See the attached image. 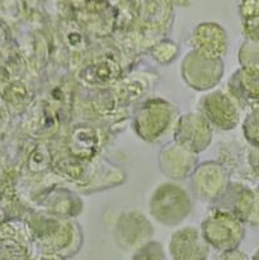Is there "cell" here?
Here are the masks:
<instances>
[{
    "label": "cell",
    "mask_w": 259,
    "mask_h": 260,
    "mask_svg": "<svg viewBox=\"0 0 259 260\" xmlns=\"http://www.w3.org/2000/svg\"><path fill=\"white\" fill-rule=\"evenodd\" d=\"M244 134L246 140L254 146L259 149V108L254 109L245 119L244 123Z\"/></svg>",
    "instance_id": "obj_2"
},
{
    "label": "cell",
    "mask_w": 259,
    "mask_h": 260,
    "mask_svg": "<svg viewBox=\"0 0 259 260\" xmlns=\"http://www.w3.org/2000/svg\"><path fill=\"white\" fill-rule=\"evenodd\" d=\"M245 35L251 42H259V17L246 18L244 24Z\"/></svg>",
    "instance_id": "obj_4"
},
{
    "label": "cell",
    "mask_w": 259,
    "mask_h": 260,
    "mask_svg": "<svg viewBox=\"0 0 259 260\" xmlns=\"http://www.w3.org/2000/svg\"><path fill=\"white\" fill-rule=\"evenodd\" d=\"M241 14L244 15V19L259 17V2L244 3L241 5Z\"/></svg>",
    "instance_id": "obj_5"
},
{
    "label": "cell",
    "mask_w": 259,
    "mask_h": 260,
    "mask_svg": "<svg viewBox=\"0 0 259 260\" xmlns=\"http://www.w3.org/2000/svg\"><path fill=\"white\" fill-rule=\"evenodd\" d=\"M253 260H259V251H256V253H255V255H254Z\"/></svg>",
    "instance_id": "obj_7"
},
{
    "label": "cell",
    "mask_w": 259,
    "mask_h": 260,
    "mask_svg": "<svg viewBox=\"0 0 259 260\" xmlns=\"http://www.w3.org/2000/svg\"><path fill=\"white\" fill-rule=\"evenodd\" d=\"M249 162H250V167L253 169V172L259 178V149H254L250 152V155H249Z\"/></svg>",
    "instance_id": "obj_6"
},
{
    "label": "cell",
    "mask_w": 259,
    "mask_h": 260,
    "mask_svg": "<svg viewBox=\"0 0 259 260\" xmlns=\"http://www.w3.org/2000/svg\"><path fill=\"white\" fill-rule=\"evenodd\" d=\"M240 60L243 62L244 68H246V66H259V42L248 41L241 48Z\"/></svg>",
    "instance_id": "obj_3"
},
{
    "label": "cell",
    "mask_w": 259,
    "mask_h": 260,
    "mask_svg": "<svg viewBox=\"0 0 259 260\" xmlns=\"http://www.w3.org/2000/svg\"><path fill=\"white\" fill-rule=\"evenodd\" d=\"M235 93L245 106H258L259 66H246L235 76Z\"/></svg>",
    "instance_id": "obj_1"
}]
</instances>
